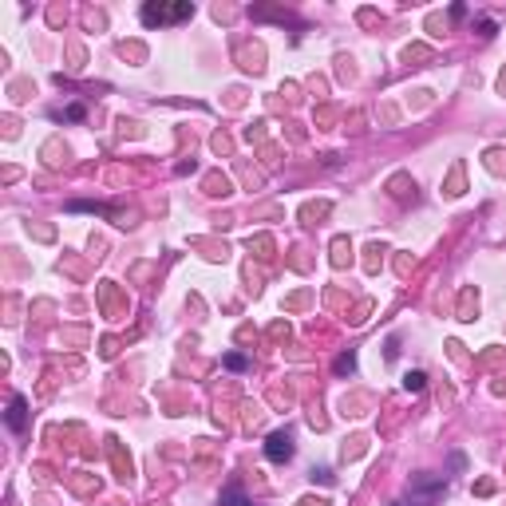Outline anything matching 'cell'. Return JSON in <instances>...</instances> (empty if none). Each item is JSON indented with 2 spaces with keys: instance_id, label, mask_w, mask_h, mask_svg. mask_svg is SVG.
Wrapping results in <instances>:
<instances>
[{
  "instance_id": "6da1fadb",
  "label": "cell",
  "mask_w": 506,
  "mask_h": 506,
  "mask_svg": "<svg viewBox=\"0 0 506 506\" xmlns=\"http://www.w3.org/2000/svg\"><path fill=\"white\" fill-rule=\"evenodd\" d=\"M265 455L273 459V463H285V459H293V435H289V431H277V435H269Z\"/></svg>"
},
{
  "instance_id": "3957f363",
  "label": "cell",
  "mask_w": 506,
  "mask_h": 506,
  "mask_svg": "<svg viewBox=\"0 0 506 506\" xmlns=\"http://www.w3.org/2000/svg\"><path fill=\"white\" fill-rule=\"evenodd\" d=\"M24 411H28V404L16 396V399H12V407H8V423H12V431H24V423H28V416H24Z\"/></svg>"
},
{
  "instance_id": "5b68a950",
  "label": "cell",
  "mask_w": 506,
  "mask_h": 506,
  "mask_svg": "<svg viewBox=\"0 0 506 506\" xmlns=\"http://www.w3.org/2000/svg\"><path fill=\"white\" fill-rule=\"evenodd\" d=\"M423 372H407V380H404V387H407V392H423Z\"/></svg>"
},
{
  "instance_id": "277c9868",
  "label": "cell",
  "mask_w": 506,
  "mask_h": 506,
  "mask_svg": "<svg viewBox=\"0 0 506 506\" xmlns=\"http://www.w3.org/2000/svg\"><path fill=\"white\" fill-rule=\"evenodd\" d=\"M222 506H253V502H249V498H246V495H241L238 486H229L226 495H222Z\"/></svg>"
},
{
  "instance_id": "7a4b0ae2",
  "label": "cell",
  "mask_w": 506,
  "mask_h": 506,
  "mask_svg": "<svg viewBox=\"0 0 506 506\" xmlns=\"http://www.w3.org/2000/svg\"><path fill=\"white\" fill-rule=\"evenodd\" d=\"M182 16H190V4H179V8H159V4H147V8H143V20H147V24L182 20Z\"/></svg>"
}]
</instances>
